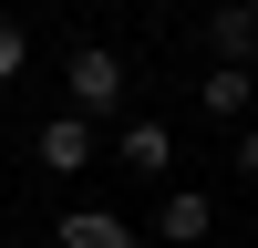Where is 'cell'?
I'll return each mask as SVG.
<instances>
[{
  "label": "cell",
  "mask_w": 258,
  "mask_h": 248,
  "mask_svg": "<svg viewBox=\"0 0 258 248\" xmlns=\"http://www.w3.org/2000/svg\"><path fill=\"white\" fill-rule=\"evenodd\" d=\"M62 114H83V124H103V114H124V93H135V73H124V52H103V41H83L73 62H62Z\"/></svg>",
  "instance_id": "1"
},
{
  "label": "cell",
  "mask_w": 258,
  "mask_h": 248,
  "mask_svg": "<svg viewBox=\"0 0 258 248\" xmlns=\"http://www.w3.org/2000/svg\"><path fill=\"white\" fill-rule=\"evenodd\" d=\"M103 155H124V165H135V176H176V155H186V145H176V124H165V114H124V135L114 145H103Z\"/></svg>",
  "instance_id": "2"
},
{
  "label": "cell",
  "mask_w": 258,
  "mask_h": 248,
  "mask_svg": "<svg viewBox=\"0 0 258 248\" xmlns=\"http://www.w3.org/2000/svg\"><path fill=\"white\" fill-rule=\"evenodd\" d=\"M93 155H103V124H83V114H52L31 135V165H41V176H83Z\"/></svg>",
  "instance_id": "3"
},
{
  "label": "cell",
  "mask_w": 258,
  "mask_h": 248,
  "mask_svg": "<svg viewBox=\"0 0 258 248\" xmlns=\"http://www.w3.org/2000/svg\"><path fill=\"white\" fill-rule=\"evenodd\" d=\"M52 248H145V227L83 197V207H62V217H52Z\"/></svg>",
  "instance_id": "4"
},
{
  "label": "cell",
  "mask_w": 258,
  "mask_h": 248,
  "mask_svg": "<svg viewBox=\"0 0 258 248\" xmlns=\"http://www.w3.org/2000/svg\"><path fill=\"white\" fill-rule=\"evenodd\" d=\"M248 103H258V73H248V62H207V73H197V114L248 124Z\"/></svg>",
  "instance_id": "5"
},
{
  "label": "cell",
  "mask_w": 258,
  "mask_h": 248,
  "mask_svg": "<svg viewBox=\"0 0 258 248\" xmlns=\"http://www.w3.org/2000/svg\"><path fill=\"white\" fill-rule=\"evenodd\" d=\"M207 52L217 62H258V0H217L207 11Z\"/></svg>",
  "instance_id": "6"
},
{
  "label": "cell",
  "mask_w": 258,
  "mask_h": 248,
  "mask_svg": "<svg viewBox=\"0 0 258 248\" xmlns=\"http://www.w3.org/2000/svg\"><path fill=\"white\" fill-rule=\"evenodd\" d=\"M207 227H217V207H207L197 186H165V207H155V238H165V248H197Z\"/></svg>",
  "instance_id": "7"
},
{
  "label": "cell",
  "mask_w": 258,
  "mask_h": 248,
  "mask_svg": "<svg viewBox=\"0 0 258 248\" xmlns=\"http://www.w3.org/2000/svg\"><path fill=\"white\" fill-rule=\"evenodd\" d=\"M21 73H31V31H21V21H11V11H0V93H11V83H21Z\"/></svg>",
  "instance_id": "8"
},
{
  "label": "cell",
  "mask_w": 258,
  "mask_h": 248,
  "mask_svg": "<svg viewBox=\"0 0 258 248\" xmlns=\"http://www.w3.org/2000/svg\"><path fill=\"white\" fill-rule=\"evenodd\" d=\"M238 176L258 186V124H248V135H238Z\"/></svg>",
  "instance_id": "9"
},
{
  "label": "cell",
  "mask_w": 258,
  "mask_h": 248,
  "mask_svg": "<svg viewBox=\"0 0 258 248\" xmlns=\"http://www.w3.org/2000/svg\"><path fill=\"white\" fill-rule=\"evenodd\" d=\"M248 73H258V62H248Z\"/></svg>",
  "instance_id": "10"
}]
</instances>
